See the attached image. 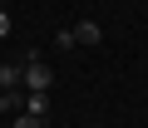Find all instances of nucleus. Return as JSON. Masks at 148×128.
Masks as SVG:
<instances>
[{"label": "nucleus", "instance_id": "0eeeda50", "mask_svg": "<svg viewBox=\"0 0 148 128\" xmlns=\"http://www.w3.org/2000/svg\"><path fill=\"white\" fill-rule=\"evenodd\" d=\"M5 35H10V15L0 10V39H5Z\"/></svg>", "mask_w": 148, "mask_h": 128}, {"label": "nucleus", "instance_id": "7ed1b4c3", "mask_svg": "<svg viewBox=\"0 0 148 128\" xmlns=\"http://www.w3.org/2000/svg\"><path fill=\"white\" fill-rule=\"evenodd\" d=\"M99 39H104V30L94 20H79V25H74V44H99Z\"/></svg>", "mask_w": 148, "mask_h": 128}, {"label": "nucleus", "instance_id": "20e7f679", "mask_svg": "<svg viewBox=\"0 0 148 128\" xmlns=\"http://www.w3.org/2000/svg\"><path fill=\"white\" fill-rule=\"evenodd\" d=\"M25 113L45 118V113H49V94H25Z\"/></svg>", "mask_w": 148, "mask_h": 128}, {"label": "nucleus", "instance_id": "39448f33", "mask_svg": "<svg viewBox=\"0 0 148 128\" xmlns=\"http://www.w3.org/2000/svg\"><path fill=\"white\" fill-rule=\"evenodd\" d=\"M0 108H20V113H25V89H10L5 99H0Z\"/></svg>", "mask_w": 148, "mask_h": 128}, {"label": "nucleus", "instance_id": "423d86ee", "mask_svg": "<svg viewBox=\"0 0 148 128\" xmlns=\"http://www.w3.org/2000/svg\"><path fill=\"white\" fill-rule=\"evenodd\" d=\"M15 128H45V118H35V113H20V118H15Z\"/></svg>", "mask_w": 148, "mask_h": 128}, {"label": "nucleus", "instance_id": "f257e3e1", "mask_svg": "<svg viewBox=\"0 0 148 128\" xmlns=\"http://www.w3.org/2000/svg\"><path fill=\"white\" fill-rule=\"evenodd\" d=\"M20 69H25V94H49V84H54V69H49L40 54H25V59H20Z\"/></svg>", "mask_w": 148, "mask_h": 128}, {"label": "nucleus", "instance_id": "f03ea898", "mask_svg": "<svg viewBox=\"0 0 148 128\" xmlns=\"http://www.w3.org/2000/svg\"><path fill=\"white\" fill-rule=\"evenodd\" d=\"M10 89H25V69L20 64H0V99H5Z\"/></svg>", "mask_w": 148, "mask_h": 128}]
</instances>
